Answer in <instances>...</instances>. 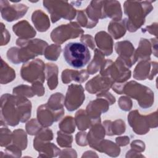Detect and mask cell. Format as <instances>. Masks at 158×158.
<instances>
[{"instance_id":"6da1fadb","label":"cell","mask_w":158,"mask_h":158,"mask_svg":"<svg viewBox=\"0 0 158 158\" xmlns=\"http://www.w3.org/2000/svg\"><path fill=\"white\" fill-rule=\"evenodd\" d=\"M1 120L6 125L15 127L30 118L31 104L25 96L6 93L1 96Z\"/></svg>"},{"instance_id":"7a4b0ae2","label":"cell","mask_w":158,"mask_h":158,"mask_svg":"<svg viewBox=\"0 0 158 158\" xmlns=\"http://www.w3.org/2000/svg\"><path fill=\"white\" fill-rule=\"evenodd\" d=\"M16 44L21 48L12 47L7 52L8 59L15 64L26 62L39 55L44 54L48 43L41 39H22L19 38Z\"/></svg>"},{"instance_id":"3957f363","label":"cell","mask_w":158,"mask_h":158,"mask_svg":"<svg viewBox=\"0 0 158 158\" xmlns=\"http://www.w3.org/2000/svg\"><path fill=\"white\" fill-rule=\"evenodd\" d=\"M112 87L118 94H125L137 100L139 106L143 109L150 107L154 102V93L152 90L135 81H130L125 84L114 83Z\"/></svg>"},{"instance_id":"277c9868","label":"cell","mask_w":158,"mask_h":158,"mask_svg":"<svg viewBox=\"0 0 158 158\" xmlns=\"http://www.w3.org/2000/svg\"><path fill=\"white\" fill-rule=\"evenodd\" d=\"M151 2L127 1L124 2V12L128 17L127 19L128 31L135 32L144 24L146 16L153 9Z\"/></svg>"},{"instance_id":"5b68a950","label":"cell","mask_w":158,"mask_h":158,"mask_svg":"<svg viewBox=\"0 0 158 158\" xmlns=\"http://www.w3.org/2000/svg\"><path fill=\"white\" fill-rule=\"evenodd\" d=\"M63 56L65 62L75 69L84 67L91 59L88 48L79 42H70L63 49Z\"/></svg>"},{"instance_id":"8992f818","label":"cell","mask_w":158,"mask_h":158,"mask_svg":"<svg viewBox=\"0 0 158 158\" xmlns=\"http://www.w3.org/2000/svg\"><path fill=\"white\" fill-rule=\"evenodd\" d=\"M100 75L110 78L114 83H123L130 78L131 70L118 57L115 62L106 60L101 67Z\"/></svg>"},{"instance_id":"52a82bcc","label":"cell","mask_w":158,"mask_h":158,"mask_svg":"<svg viewBox=\"0 0 158 158\" xmlns=\"http://www.w3.org/2000/svg\"><path fill=\"white\" fill-rule=\"evenodd\" d=\"M43 6L51 14L53 23L61 18L72 20L76 15V9L67 1H43Z\"/></svg>"},{"instance_id":"ba28073f","label":"cell","mask_w":158,"mask_h":158,"mask_svg":"<svg viewBox=\"0 0 158 158\" xmlns=\"http://www.w3.org/2000/svg\"><path fill=\"white\" fill-rule=\"evenodd\" d=\"M46 66L41 59H33L24 63L20 70L21 77L23 80L29 83L40 81L42 83L45 80L44 69Z\"/></svg>"},{"instance_id":"9c48e42d","label":"cell","mask_w":158,"mask_h":158,"mask_svg":"<svg viewBox=\"0 0 158 158\" xmlns=\"http://www.w3.org/2000/svg\"><path fill=\"white\" fill-rule=\"evenodd\" d=\"M84 31L80 27L77 22L61 25L54 28L51 33V38L52 41L60 44L69 39L76 38L80 35L83 34Z\"/></svg>"},{"instance_id":"30bf717a","label":"cell","mask_w":158,"mask_h":158,"mask_svg":"<svg viewBox=\"0 0 158 158\" xmlns=\"http://www.w3.org/2000/svg\"><path fill=\"white\" fill-rule=\"evenodd\" d=\"M156 114V111L148 115H141L138 110H133L128 115V122L136 134L145 135L149 131V128H154L152 123L153 121L157 122V120H153V117Z\"/></svg>"},{"instance_id":"8fae6325","label":"cell","mask_w":158,"mask_h":158,"mask_svg":"<svg viewBox=\"0 0 158 158\" xmlns=\"http://www.w3.org/2000/svg\"><path fill=\"white\" fill-rule=\"evenodd\" d=\"M85 98V95L82 85L71 84L68 86L64 99L65 106L67 110L72 112L82 105Z\"/></svg>"},{"instance_id":"7c38bea8","label":"cell","mask_w":158,"mask_h":158,"mask_svg":"<svg viewBox=\"0 0 158 158\" xmlns=\"http://www.w3.org/2000/svg\"><path fill=\"white\" fill-rule=\"evenodd\" d=\"M1 14L7 22H13L23 17L27 13L28 7L23 4H9L7 1H0Z\"/></svg>"},{"instance_id":"4fadbf2b","label":"cell","mask_w":158,"mask_h":158,"mask_svg":"<svg viewBox=\"0 0 158 158\" xmlns=\"http://www.w3.org/2000/svg\"><path fill=\"white\" fill-rule=\"evenodd\" d=\"M64 114V110L56 111L51 109L47 104L41 105L37 109V118L40 123L44 127L51 126L54 122H57Z\"/></svg>"},{"instance_id":"5bb4252c","label":"cell","mask_w":158,"mask_h":158,"mask_svg":"<svg viewBox=\"0 0 158 158\" xmlns=\"http://www.w3.org/2000/svg\"><path fill=\"white\" fill-rule=\"evenodd\" d=\"M116 52L128 68H130L136 61L135 48L129 41L117 42L115 45Z\"/></svg>"},{"instance_id":"9a60e30c","label":"cell","mask_w":158,"mask_h":158,"mask_svg":"<svg viewBox=\"0 0 158 158\" xmlns=\"http://www.w3.org/2000/svg\"><path fill=\"white\" fill-rule=\"evenodd\" d=\"M150 60H142L136 66L133 72L134 78L139 80L149 78L152 80L157 73V63L149 62Z\"/></svg>"},{"instance_id":"2e32d148","label":"cell","mask_w":158,"mask_h":158,"mask_svg":"<svg viewBox=\"0 0 158 158\" xmlns=\"http://www.w3.org/2000/svg\"><path fill=\"white\" fill-rule=\"evenodd\" d=\"M114 83V81L110 78L98 75L88 81L85 88L91 94L100 93L108 91Z\"/></svg>"},{"instance_id":"e0dca14e","label":"cell","mask_w":158,"mask_h":158,"mask_svg":"<svg viewBox=\"0 0 158 158\" xmlns=\"http://www.w3.org/2000/svg\"><path fill=\"white\" fill-rule=\"evenodd\" d=\"M109 107V102L107 99L97 98L88 104L85 112L94 122H101V114L106 112Z\"/></svg>"},{"instance_id":"ac0fdd59","label":"cell","mask_w":158,"mask_h":158,"mask_svg":"<svg viewBox=\"0 0 158 158\" xmlns=\"http://www.w3.org/2000/svg\"><path fill=\"white\" fill-rule=\"evenodd\" d=\"M106 130L105 128L101 125V122L94 123L88 133L87 139L89 146L93 149L99 151V146L104 138Z\"/></svg>"},{"instance_id":"d6986e66","label":"cell","mask_w":158,"mask_h":158,"mask_svg":"<svg viewBox=\"0 0 158 158\" xmlns=\"http://www.w3.org/2000/svg\"><path fill=\"white\" fill-rule=\"evenodd\" d=\"M103 14L104 18L110 17L113 21L121 20L122 12L120 3L117 1H102Z\"/></svg>"},{"instance_id":"ffe728a7","label":"cell","mask_w":158,"mask_h":158,"mask_svg":"<svg viewBox=\"0 0 158 158\" xmlns=\"http://www.w3.org/2000/svg\"><path fill=\"white\" fill-rule=\"evenodd\" d=\"M96 43L99 50L106 56H110L112 53L113 40L106 31H99L95 36Z\"/></svg>"},{"instance_id":"44dd1931","label":"cell","mask_w":158,"mask_h":158,"mask_svg":"<svg viewBox=\"0 0 158 158\" xmlns=\"http://www.w3.org/2000/svg\"><path fill=\"white\" fill-rule=\"evenodd\" d=\"M89 77L87 70H81L80 71L65 69L62 73V81L64 83H69L72 80L78 83H83Z\"/></svg>"},{"instance_id":"7402d4cb","label":"cell","mask_w":158,"mask_h":158,"mask_svg":"<svg viewBox=\"0 0 158 158\" xmlns=\"http://www.w3.org/2000/svg\"><path fill=\"white\" fill-rule=\"evenodd\" d=\"M12 30L17 36L22 39L33 38L36 34L35 29L26 20H22L14 24Z\"/></svg>"},{"instance_id":"603a6c76","label":"cell","mask_w":158,"mask_h":158,"mask_svg":"<svg viewBox=\"0 0 158 158\" xmlns=\"http://www.w3.org/2000/svg\"><path fill=\"white\" fill-rule=\"evenodd\" d=\"M31 20L36 30L40 32L46 31L50 27L48 15L41 10H36L33 12Z\"/></svg>"},{"instance_id":"cb8c5ba5","label":"cell","mask_w":158,"mask_h":158,"mask_svg":"<svg viewBox=\"0 0 158 158\" xmlns=\"http://www.w3.org/2000/svg\"><path fill=\"white\" fill-rule=\"evenodd\" d=\"M33 147L40 154H44L42 157H56L60 152V150L53 143L48 142L33 143Z\"/></svg>"},{"instance_id":"d4e9b609","label":"cell","mask_w":158,"mask_h":158,"mask_svg":"<svg viewBox=\"0 0 158 158\" xmlns=\"http://www.w3.org/2000/svg\"><path fill=\"white\" fill-rule=\"evenodd\" d=\"M127 29V18L119 21H111L108 25V31L114 39H119L125 35Z\"/></svg>"},{"instance_id":"484cf974","label":"cell","mask_w":158,"mask_h":158,"mask_svg":"<svg viewBox=\"0 0 158 158\" xmlns=\"http://www.w3.org/2000/svg\"><path fill=\"white\" fill-rule=\"evenodd\" d=\"M103 123L105 125L106 133L108 136L121 135L125 131V124L122 120H117L113 122L106 120Z\"/></svg>"},{"instance_id":"4316f807","label":"cell","mask_w":158,"mask_h":158,"mask_svg":"<svg viewBox=\"0 0 158 158\" xmlns=\"http://www.w3.org/2000/svg\"><path fill=\"white\" fill-rule=\"evenodd\" d=\"M46 69L48 86L51 90H53L57 87L58 84V67L54 64L47 63Z\"/></svg>"},{"instance_id":"83f0119b","label":"cell","mask_w":158,"mask_h":158,"mask_svg":"<svg viewBox=\"0 0 158 158\" xmlns=\"http://www.w3.org/2000/svg\"><path fill=\"white\" fill-rule=\"evenodd\" d=\"M75 121L78 127V129L81 131L86 130L91 126H92L94 123H96V122L92 120L86 114L85 111L82 109L78 110L76 113Z\"/></svg>"},{"instance_id":"f1b7e54d","label":"cell","mask_w":158,"mask_h":158,"mask_svg":"<svg viewBox=\"0 0 158 158\" xmlns=\"http://www.w3.org/2000/svg\"><path fill=\"white\" fill-rule=\"evenodd\" d=\"M137 60H150L151 54V44L145 38H141L139 46L135 51Z\"/></svg>"},{"instance_id":"f546056e","label":"cell","mask_w":158,"mask_h":158,"mask_svg":"<svg viewBox=\"0 0 158 158\" xmlns=\"http://www.w3.org/2000/svg\"><path fill=\"white\" fill-rule=\"evenodd\" d=\"M104 61V54L100 50L95 49L93 59L88 65L87 68L88 73L93 75L98 72L99 70L101 69V67Z\"/></svg>"},{"instance_id":"4dcf8cb0","label":"cell","mask_w":158,"mask_h":158,"mask_svg":"<svg viewBox=\"0 0 158 158\" xmlns=\"http://www.w3.org/2000/svg\"><path fill=\"white\" fill-rule=\"evenodd\" d=\"M15 78V72L12 68L1 59V83L2 85L7 84L14 80Z\"/></svg>"},{"instance_id":"1f68e13d","label":"cell","mask_w":158,"mask_h":158,"mask_svg":"<svg viewBox=\"0 0 158 158\" xmlns=\"http://www.w3.org/2000/svg\"><path fill=\"white\" fill-rule=\"evenodd\" d=\"M13 143L21 150L26 149L27 146V136L24 130L22 129L15 130L12 133Z\"/></svg>"},{"instance_id":"d6a6232c","label":"cell","mask_w":158,"mask_h":158,"mask_svg":"<svg viewBox=\"0 0 158 158\" xmlns=\"http://www.w3.org/2000/svg\"><path fill=\"white\" fill-rule=\"evenodd\" d=\"M48 106L56 111L64 110L63 105L64 104V96L62 93H56L51 96L49 98Z\"/></svg>"},{"instance_id":"836d02e7","label":"cell","mask_w":158,"mask_h":158,"mask_svg":"<svg viewBox=\"0 0 158 158\" xmlns=\"http://www.w3.org/2000/svg\"><path fill=\"white\" fill-rule=\"evenodd\" d=\"M109 148V149L107 152V155L112 157H116L120 154V149L117 144H115L111 141H102L99 146V152L105 153Z\"/></svg>"},{"instance_id":"e575fe53","label":"cell","mask_w":158,"mask_h":158,"mask_svg":"<svg viewBox=\"0 0 158 158\" xmlns=\"http://www.w3.org/2000/svg\"><path fill=\"white\" fill-rule=\"evenodd\" d=\"M75 121L71 116L65 117L59 123V127L62 131L71 134L75 130Z\"/></svg>"},{"instance_id":"d590c367","label":"cell","mask_w":158,"mask_h":158,"mask_svg":"<svg viewBox=\"0 0 158 158\" xmlns=\"http://www.w3.org/2000/svg\"><path fill=\"white\" fill-rule=\"evenodd\" d=\"M61 52V46L59 44H52L48 46L44 52L45 58L50 60H57Z\"/></svg>"},{"instance_id":"8d00e7d4","label":"cell","mask_w":158,"mask_h":158,"mask_svg":"<svg viewBox=\"0 0 158 158\" xmlns=\"http://www.w3.org/2000/svg\"><path fill=\"white\" fill-rule=\"evenodd\" d=\"M73 141V136L69 133L62 132V131H57V142L60 147L71 148Z\"/></svg>"},{"instance_id":"74e56055","label":"cell","mask_w":158,"mask_h":158,"mask_svg":"<svg viewBox=\"0 0 158 158\" xmlns=\"http://www.w3.org/2000/svg\"><path fill=\"white\" fill-rule=\"evenodd\" d=\"M13 94L16 95L27 96L28 98L33 97L34 95H35L31 86L24 85H19L17 87L14 88Z\"/></svg>"},{"instance_id":"f35d334b","label":"cell","mask_w":158,"mask_h":158,"mask_svg":"<svg viewBox=\"0 0 158 158\" xmlns=\"http://www.w3.org/2000/svg\"><path fill=\"white\" fill-rule=\"evenodd\" d=\"M77 21L81 27H84L86 28H92L95 27L96 23L91 21L86 14L85 10H80L78 11L77 15Z\"/></svg>"},{"instance_id":"ab89813d","label":"cell","mask_w":158,"mask_h":158,"mask_svg":"<svg viewBox=\"0 0 158 158\" xmlns=\"http://www.w3.org/2000/svg\"><path fill=\"white\" fill-rule=\"evenodd\" d=\"M1 146H6L9 144L12 139V133L5 125L3 128L1 126Z\"/></svg>"},{"instance_id":"60d3db41","label":"cell","mask_w":158,"mask_h":158,"mask_svg":"<svg viewBox=\"0 0 158 158\" xmlns=\"http://www.w3.org/2000/svg\"><path fill=\"white\" fill-rule=\"evenodd\" d=\"M38 120L33 118L26 124V130L30 135H36L43 128Z\"/></svg>"},{"instance_id":"b9f144b4","label":"cell","mask_w":158,"mask_h":158,"mask_svg":"<svg viewBox=\"0 0 158 158\" xmlns=\"http://www.w3.org/2000/svg\"><path fill=\"white\" fill-rule=\"evenodd\" d=\"M80 41L82 42L83 44L86 45V46H89L91 49L94 50L95 44L94 42L93 37L89 35H82L80 38Z\"/></svg>"},{"instance_id":"7bdbcfd3","label":"cell","mask_w":158,"mask_h":158,"mask_svg":"<svg viewBox=\"0 0 158 158\" xmlns=\"http://www.w3.org/2000/svg\"><path fill=\"white\" fill-rule=\"evenodd\" d=\"M35 95L41 96L44 93V88L43 87V83L40 81H35L33 83L31 86Z\"/></svg>"},{"instance_id":"ee69618b","label":"cell","mask_w":158,"mask_h":158,"mask_svg":"<svg viewBox=\"0 0 158 158\" xmlns=\"http://www.w3.org/2000/svg\"><path fill=\"white\" fill-rule=\"evenodd\" d=\"M76 142L79 146H85L88 145V139L86 138V133L78 132L76 135Z\"/></svg>"},{"instance_id":"f6af8a7d","label":"cell","mask_w":158,"mask_h":158,"mask_svg":"<svg viewBox=\"0 0 158 158\" xmlns=\"http://www.w3.org/2000/svg\"><path fill=\"white\" fill-rule=\"evenodd\" d=\"M121 103H124V105L120 107L122 110H123L125 111H128L131 109L132 106V102L129 98L125 96L120 98V99L118 101V104H121Z\"/></svg>"},{"instance_id":"bcb514c9","label":"cell","mask_w":158,"mask_h":158,"mask_svg":"<svg viewBox=\"0 0 158 158\" xmlns=\"http://www.w3.org/2000/svg\"><path fill=\"white\" fill-rule=\"evenodd\" d=\"M131 147L132 149H136V151L142 152L144 150V142L140 140L133 141L131 144Z\"/></svg>"},{"instance_id":"7dc6e473","label":"cell","mask_w":158,"mask_h":158,"mask_svg":"<svg viewBox=\"0 0 158 158\" xmlns=\"http://www.w3.org/2000/svg\"><path fill=\"white\" fill-rule=\"evenodd\" d=\"M116 143H117V144H118L119 146H126L129 143V137L125 136H122V137H117L115 139Z\"/></svg>"}]
</instances>
